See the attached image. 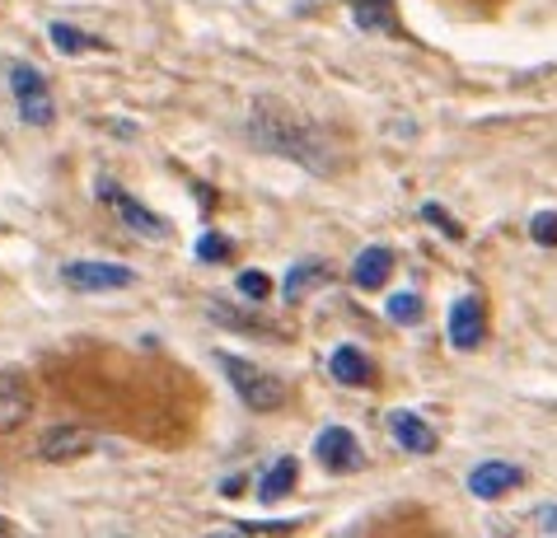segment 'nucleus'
<instances>
[{"label": "nucleus", "mask_w": 557, "mask_h": 538, "mask_svg": "<svg viewBox=\"0 0 557 538\" xmlns=\"http://www.w3.org/2000/svg\"><path fill=\"white\" fill-rule=\"evenodd\" d=\"M487 333V314H483V300L478 296H463L455 310H450V347L459 351H473L478 342H483Z\"/></svg>", "instance_id": "1a4fd4ad"}, {"label": "nucleus", "mask_w": 557, "mask_h": 538, "mask_svg": "<svg viewBox=\"0 0 557 538\" xmlns=\"http://www.w3.org/2000/svg\"><path fill=\"white\" fill-rule=\"evenodd\" d=\"M329 371L337 384H370V361H366V351H356V347H337Z\"/></svg>", "instance_id": "4468645a"}, {"label": "nucleus", "mask_w": 557, "mask_h": 538, "mask_svg": "<svg viewBox=\"0 0 557 538\" xmlns=\"http://www.w3.org/2000/svg\"><path fill=\"white\" fill-rule=\"evenodd\" d=\"M10 89H14V103H20V117L28 127H52V99H48V80L34 71V66H14L10 71Z\"/></svg>", "instance_id": "7ed1b4c3"}, {"label": "nucleus", "mask_w": 557, "mask_h": 538, "mask_svg": "<svg viewBox=\"0 0 557 538\" xmlns=\"http://www.w3.org/2000/svg\"><path fill=\"white\" fill-rule=\"evenodd\" d=\"M95 450V436L85 426H52L38 436V459L42 464H75Z\"/></svg>", "instance_id": "423d86ee"}, {"label": "nucleus", "mask_w": 557, "mask_h": 538, "mask_svg": "<svg viewBox=\"0 0 557 538\" xmlns=\"http://www.w3.org/2000/svg\"><path fill=\"white\" fill-rule=\"evenodd\" d=\"M389 276H394V253L380 249V243H375V249H366V253L351 263V281L361 286V290H375V286L389 281Z\"/></svg>", "instance_id": "f8f14e48"}, {"label": "nucleus", "mask_w": 557, "mask_h": 538, "mask_svg": "<svg viewBox=\"0 0 557 538\" xmlns=\"http://www.w3.org/2000/svg\"><path fill=\"white\" fill-rule=\"evenodd\" d=\"M314 454H319L329 468H337V473H356V468H361V445H356V436H351L347 426H329V430H319Z\"/></svg>", "instance_id": "6e6552de"}, {"label": "nucleus", "mask_w": 557, "mask_h": 538, "mask_svg": "<svg viewBox=\"0 0 557 538\" xmlns=\"http://www.w3.org/2000/svg\"><path fill=\"white\" fill-rule=\"evenodd\" d=\"M389 430H394V440L404 445V450H412V454H436V430L417 417V412H394Z\"/></svg>", "instance_id": "9b49d317"}, {"label": "nucleus", "mask_w": 557, "mask_h": 538, "mask_svg": "<svg viewBox=\"0 0 557 538\" xmlns=\"http://www.w3.org/2000/svg\"><path fill=\"white\" fill-rule=\"evenodd\" d=\"M52 42H57L61 52H95V48H99V38L75 34V28H66V24H57V28H52Z\"/></svg>", "instance_id": "f3484780"}, {"label": "nucleus", "mask_w": 557, "mask_h": 538, "mask_svg": "<svg viewBox=\"0 0 557 538\" xmlns=\"http://www.w3.org/2000/svg\"><path fill=\"white\" fill-rule=\"evenodd\" d=\"M351 14L361 28H384V34H394V5L389 0H351Z\"/></svg>", "instance_id": "2eb2a0df"}, {"label": "nucleus", "mask_w": 557, "mask_h": 538, "mask_svg": "<svg viewBox=\"0 0 557 538\" xmlns=\"http://www.w3.org/2000/svg\"><path fill=\"white\" fill-rule=\"evenodd\" d=\"M539 520H544V525H548V529H557V511H544V515H539Z\"/></svg>", "instance_id": "b1692460"}, {"label": "nucleus", "mask_w": 557, "mask_h": 538, "mask_svg": "<svg viewBox=\"0 0 557 538\" xmlns=\"http://www.w3.org/2000/svg\"><path fill=\"white\" fill-rule=\"evenodd\" d=\"M239 290H244L249 300H268V296H272V276H268V272H244V276H239Z\"/></svg>", "instance_id": "6ab92c4d"}, {"label": "nucleus", "mask_w": 557, "mask_h": 538, "mask_svg": "<svg viewBox=\"0 0 557 538\" xmlns=\"http://www.w3.org/2000/svg\"><path fill=\"white\" fill-rule=\"evenodd\" d=\"M296 478H300V464L296 459H276V464L262 473V483H258V497L262 501H282V497H290V487H296Z\"/></svg>", "instance_id": "ddd939ff"}, {"label": "nucleus", "mask_w": 557, "mask_h": 538, "mask_svg": "<svg viewBox=\"0 0 557 538\" xmlns=\"http://www.w3.org/2000/svg\"><path fill=\"white\" fill-rule=\"evenodd\" d=\"M28 417H34V384L20 371H0V436L20 430Z\"/></svg>", "instance_id": "20e7f679"}, {"label": "nucleus", "mask_w": 557, "mask_h": 538, "mask_svg": "<svg viewBox=\"0 0 557 538\" xmlns=\"http://www.w3.org/2000/svg\"><path fill=\"white\" fill-rule=\"evenodd\" d=\"M0 534H14V525H10V520H0Z\"/></svg>", "instance_id": "393cba45"}, {"label": "nucleus", "mask_w": 557, "mask_h": 538, "mask_svg": "<svg viewBox=\"0 0 557 538\" xmlns=\"http://www.w3.org/2000/svg\"><path fill=\"white\" fill-rule=\"evenodd\" d=\"M530 235H534V243H544V249H557V215L553 211H539L534 221H530Z\"/></svg>", "instance_id": "a211bd4d"}, {"label": "nucleus", "mask_w": 557, "mask_h": 538, "mask_svg": "<svg viewBox=\"0 0 557 538\" xmlns=\"http://www.w3.org/2000/svg\"><path fill=\"white\" fill-rule=\"evenodd\" d=\"M417 314H422V300H417V296H394V300H389V318L417 323Z\"/></svg>", "instance_id": "412c9836"}, {"label": "nucleus", "mask_w": 557, "mask_h": 538, "mask_svg": "<svg viewBox=\"0 0 557 538\" xmlns=\"http://www.w3.org/2000/svg\"><path fill=\"white\" fill-rule=\"evenodd\" d=\"M329 281V267L323 263H305V267H296L286 276V300H300V296H309L314 286H323Z\"/></svg>", "instance_id": "dca6fc26"}, {"label": "nucleus", "mask_w": 557, "mask_h": 538, "mask_svg": "<svg viewBox=\"0 0 557 538\" xmlns=\"http://www.w3.org/2000/svg\"><path fill=\"white\" fill-rule=\"evenodd\" d=\"M61 281L71 290H127L136 281V272L122 263H66Z\"/></svg>", "instance_id": "39448f33"}, {"label": "nucleus", "mask_w": 557, "mask_h": 538, "mask_svg": "<svg viewBox=\"0 0 557 538\" xmlns=\"http://www.w3.org/2000/svg\"><path fill=\"white\" fill-rule=\"evenodd\" d=\"M103 197H108V202H113V211H117L122 221H127V225L136 229V235H146V239H160V235H169L164 221H154V215H150L141 202H136V197H127L122 188H113V183H103Z\"/></svg>", "instance_id": "9d476101"}, {"label": "nucleus", "mask_w": 557, "mask_h": 538, "mask_svg": "<svg viewBox=\"0 0 557 538\" xmlns=\"http://www.w3.org/2000/svg\"><path fill=\"white\" fill-rule=\"evenodd\" d=\"M197 258H202V263H225V258H230V239L207 235L202 243H197Z\"/></svg>", "instance_id": "aec40b11"}, {"label": "nucleus", "mask_w": 557, "mask_h": 538, "mask_svg": "<svg viewBox=\"0 0 557 538\" xmlns=\"http://www.w3.org/2000/svg\"><path fill=\"white\" fill-rule=\"evenodd\" d=\"M221 371L225 379L235 384V393L249 403L253 412H276L286 403V389H282V379H272V375H262L258 365L249 361H239V356H221Z\"/></svg>", "instance_id": "f03ea898"}, {"label": "nucleus", "mask_w": 557, "mask_h": 538, "mask_svg": "<svg viewBox=\"0 0 557 538\" xmlns=\"http://www.w3.org/2000/svg\"><path fill=\"white\" fill-rule=\"evenodd\" d=\"M249 136H253V146L272 150V155H282V160H296L300 168H309V174H333L337 150L329 141V132L309 127L300 117L276 113V108H258L253 122H249Z\"/></svg>", "instance_id": "f257e3e1"}, {"label": "nucleus", "mask_w": 557, "mask_h": 538, "mask_svg": "<svg viewBox=\"0 0 557 538\" xmlns=\"http://www.w3.org/2000/svg\"><path fill=\"white\" fill-rule=\"evenodd\" d=\"M520 483H524V468L506 464V459H492V464H478L469 473V491L483 497V501H497V497H506V491H516Z\"/></svg>", "instance_id": "0eeeda50"}, {"label": "nucleus", "mask_w": 557, "mask_h": 538, "mask_svg": "<svg viewBox=\"0 0 557 538\" xmlns=\"http://www.w3.org/2000/svg\"><path fill=\"white\" fill-rule=\"evenodd\" d=\"M426 221H431V225H436V229H445V235H455V239L463 235V229H459V225H455V221H450V215H445L441 207H426Z\"/></svg>", "instance_id": "5701e85b"}, {"label": "nucleus", "mask_w": 557, "mask_h": 538, "mask_svg": "<svg viewBox=\"0 0 557 538\" xmlns=\"http://www.w3.org/2000/svg\"><path fill=\"white\" fill-rule=\"evenodd\" d=\"M244 534H290V529H296V525H290V520H262V525H253V520H249V525H239Z\"/></svg>", "instance_id": "4be33fe9"}]
</instances>
